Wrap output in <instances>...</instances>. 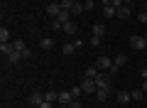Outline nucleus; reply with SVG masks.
Masks as SVG:
<instances>
[{"label":"nucleus","mask_w":147,"mask_h":108,"mask_svg":"<svg viewBox=\"0 0 147 108\" xmlns=\"http://www.w3.org/2000/svg\"><path fill=\"white\" fill-rule=\"evenodd\" d=\"M110 76H113L110 71H100V74H98V79H96V84H98V91L110 93Z\"/></svg>","instance_id":"f257e3e1"},{"label":"nucleus","mask_w":147,"mask_h":108,"mask_svg":"<svg viewBox=\"0 0 147 108\" xmlns=\"http://www.w3.org/2000/svg\"><path fill=\"white\" fill-rule=\"evenodd\" d=\"M27 103H30L32 108H39V106L44 103V91H32L30 98H27Z\"/></svg>","instance_id":"f03ea898"},{"label":"nucleus","mask_w":147,"mask_h":108,"mask_svg":"<svg viewBox=\"0 0 147 108\" xmlns=\"http://www.w3.org/2000/svg\"><path fill=\"white\" fill-rule=\"evenodd\" d=\"M130 47L135 52H142V49H147V39H145V37H140V35H132L130 37Z\"/></svg>","instance_id":"7ed1b4c3"},{"label":"nucleus","mask_w":147,"mask_h":108,"mask_svg":"<svg viewBox=\"0 0 147 108\" xmlns=\"http://www.w3.org/2000/svg\"><path fill=\"white\" fill-rule=\"evenodd\" d=\"M96 67H98L100 71H110V67H113V59L105 57V54H100V57L96 59Z\"/></svg>","instance_id":"20e7f679"},{"label":"nucleus","mask_w":147,"mask_h":108,"mask_svg":"<svg viewBox=\"0 0 147 108\" xmlns=\"http://www.w3.org/2000/svg\"><path fill=\"white\" fill-rule=\"evenodd\" d=\"M81 88H84V93H96V91H98V84H96V79H86V76H84Z\"/></svg>","instance_id":"39448f33"},{"label":"nucleus","mask_w":147,"mask_h":108,"mask_svg":"<svg viewBox=\"0 0 147 108\" xmlns=\"http://www.w3.org/2000/svg\"><path fill=\"white\" fill-rule=\"evenodd\" d=\"M12 44H15V52H22V54H25V59H30V57H32L30 47H27L22 39H12Z\"/></svg>","instance_id":"423d86ee"},{"label":"nucleus","mask_w":147,"mask_h":108,"mask_svg":"<svg viewBox=\"0 0 147 108\" xmlns=\"http://www.w3.org/2000/svg\"><path fill=\"white\" fill-rule=\"evenodd\" d=\"M44 12H47L49 17H54V20H57V17L61 15V5H59V3H49V5H47V10H44Z\"/></svg>","instance_id":"0eeeda50"},{"label":"nucleus","mask_w":147,"mask_h":108,"mask_svg":"<svg viewBox=\"0 0 147 108\" xmlns=\"http://www.w3.org/2000/svg\"><path fill=\"white\" fill-rule=\"evenodd\" d=\"M76 49H79V47H76V42H64V44H61V54H64V57H71Z\"/></svg>","instance_id":"6e6552de"},{"label":"nucleus","mask_w":147,"mask_h":108,"mask_svg":"<svg viewBox=\"0 0 147 108\" xmlns=\"http://www.w3.org/2000/svg\"><path fill=\"white\" fill-rule=\"evenodd\" d=\"M125 62H127V59H125V54H118V57L113 59V67H110V74H115L120 67H125Z\"/></svg>","instance_id":"1a4fd4ad"},{"label":"nucleus","mask_w":147,"mask_h":108,"mask_svg":"<svg viewBox=\"0 0 147 108\" xmlns=\"http://www.w3.org/2000/svg\"><path fill=\"white\" fill-rule=\"evenodd\" d=\"M130 15H132V5H123V7H118V17H120V20H127Z\"/></svg>","instance_id":"9d476101"},{"label":"nucleus","mask_w":147,"mask_h":108,"mask_svg":"<svg viewBox=\"0 0 147 108\" xmlns=\"http://www.w3.org/2000/svg\"><path fill=\"white\" fill-rule=\"evenodd\" d=\"M71 101H74L71 91H59V103H61V106H69Z\"/></svg>","instance_id":"9b49d317"},{"label":"nucleus","mask_w":147,"mask_h":108,"mask_svg":"<svg viewBox=\"0 0 147 108\" xmlns=\"http://www.w3.org/2000/svg\"><path fill=\"white\" fill-rule=\"evenodd\" d=\"M12 52H15V44H12V42H7V44H0V54H3V57H10Z\"/></svg>","instance_id":"f8f14e48"},{"label":"nucleus","mask_w":147,"mask_h":108,"mask_svg":"<svg viewBox=\"0 0 147 108\" xmlns=\"http://www.w3.org/2000/svg\"><path fill=\"white\" fill-rule=\"evenodd\" d=\"M110 17H118V10L113 5H105L103 7V20H110Z\"/></svg>","instance_id":"ddd939ff"},{"label":"nucleus","mask_w":147,"mask_h":108,"mask_svg":"<svg viewBox=\"0 0 147 108\" xmlns=\"http://www.w3.org/2000/svg\"><path fill=\"white\" fill-rule=\"evenodd\" d=\"M118 103H120V106H125V103H130L132 101V96H130V91H120V93H118Z\"/></svg>","instance_id":"4468645a"},{"label":"nucleus","mask_w":147,"mask_h":108,"mask_svg":"<svg viewBox=\"0 0 147 108\" xmlns=\"http://www.w3.org/2000/svg\"><path fill=\"white\" fill-rule=\"evenodd\" d=\"M98 74H100V69L93 64V67H88V69L84 71V76H86V79H98Z\"/></svg>","instance_id":"2eb2a0df"},{"label":"nucleus","mask_w":147,"mask_h":108,"mask_svg":"<svg viewBox=\"0 0 147 108\" xmlns=\"http://www.w3.org/2000/svg\"><path fill=\"white\" fill-rule=\"evenodd\" d=\"M7 42H12L10 39V30L3 25V27H0V44H7Z\"/></svg>","instance_id":"dca6fc26"},{"label":"nucleus","mask_w":147,"mask_h":108,"mask_svg":"<svg viewBox=\"0 0 147 108\" xmlns=\"http://www.w3.org/2000/svg\"><path fill=\"white\" fill-rule=\"evenodd\" d=\"M7 62L10 64H20V62H25V54H22V52H12L10 57H7Z\"/></svg>","instance_id":"f3484780"},{"label":"nucleus","mask_w":147,"mask_h":108,"mask_svg":"<svg viewBox=\"0 0 147 108\" xmlns=\"http://www.w3.org/2000/svg\"><path fill=\"white\" fill-rule=\"evenodd\" d=\"M91 32H93L96 37H100V35H105V22H96V25L91 27Z\"/></svg>","instance_id":"a211bd4d"},{"label":"nucleus","mask_w":147,"mask_h":108,"mask_svg":"<svg viewBox=\"0 0 147 108\" xmlns=\"http://www.w3.org/2000/svg\"><path fill=\"white\" fill-rule=\"evenodd\" d=\"M39 47H42L44 52H52L54 49V39H52V37H44V39L39 42Z\"/></svg>","instance_id":"6ab92c4d"},{"label":"nucleus","mask_w":147,"mask_h":108,"mask_svg":"<svg viewBox=\"0 0 147 108\" xmlns=\"http://www.w3.org/2000/svg\"><path fill=\"white\" fill-rule=\"evenodd\" d=\"M44 101H49V103H59V91H44Z\"/></svg>","instance_id":"aec40b11"},{"label":"nucleus","mask_w":147,"mask_h":108,"mask_svg":"<svg viewBox=\"0 0 147 108\" xmlns=\"http://www.w3.org/2000/svg\"><path fill=\"white\" fill-rule=\"evenodd\" d=\"M64 35H74V32H76V22L74 20H69V22H64Z\"/></svg>","instance_id":"412c9836"},{"label":"nucleus","mask_w":147,"mask_h":108,"mask_svg":"<svg viewBox=\"0 0 147 108\" xmlns=\"http://www.w3.org/2000/svg\"><path fill=\"white\" fill-rule=\"evenodd\" d=\"M130 96H132V101H142L145 98V91L142 88H135V91H130Z\"/></svg>","instance_id":"4be33fe9"},{"label":"nucleus","mask_w":147,"mask_h":108,"mask_svg":"<svg viewBox=\"0 0 147 108\" xmlns=\"http://www.w3.org/2000/svg\"><path fill=\"white\" fill-rule=\"evenodd\" d=\"M71 15H84V3H74V7H71Z\"/></svg>","instance_id":"5701e85b"},{"label":"nucleus","mask_w":147,"mask_h":108,"mask_svg":"<svg viewBox=\"0 0 147 108\" xmlns=\"http://www.w3.org/2000/svg\"><path fill=\"white\" fill-rule=\"evenodd\" d=\"M49 30H52V32H61V30H64V25H61L59 20H52V25H49Z\"/></svg>","instance_id":"b1692460"},{"label":"nucleus","mask_w":147,"mask_h":108,"mask_svg":"<svg viewBox=\"0 0 147 108\" xmlns=\"http://www.w3.org/2000/svg\"><path fill=\"white\" fill-rule=\"evenodd\" d=\"M59 5H61V10H69V12H71V7H74V0H61Z\"/></svg>","instance_id":"393cba45"},{"label":"nucleus","mask_w":147,"mask_h":108,"mask_svg":"<svg viewBox=\"0 0 147 108\" xmlns=\"http://www.w3.org/2000/svg\"><path fill=\"white\" fill-rule=\"evenodd\" d=\"M93 7H96V0H86V3H84V10L86 12H91Z\"/></svg>","instance_id":"a878e982"},{"label":"nucleus","mask_w":147,"mask_h":108,"mask_svg":"<svg viewBox=\"0 0 147 108\" xmlns=\"http://www.w3.org/2000/svg\"><path fill=\"white\" fill-rule=\"evenodd\" d=\"M81 93H84V88H81V86H74V88H71V96H74V98H79Z\"/></svg>","instance_id":"bb28decb"},{"label":"nucleus","mask_w":147,"mask_h":108,"mask_svg":"<svg viewBox=\"0 0 147 108\" xmlns=\"http://www.w3.org/2000/svg\"><path fill=\"white\" fill-rule=\"evenodd\" d=\"M96 98H98L100 103H105V98H108V93H105V91H96Z\"/></svg>","instance_id":"cd10ccee"},{"label":"nucleus","mask_w":147,"mask_h":108,"mask_svg":"<svg viewBox=\"0 0 147 108\" xmlns=\"http://www.w3.org/2000/svg\"><path fill=\"white\" fill-rule=\"evenodd\" d=\"M137 20H140V22H142V25H147V10H142V12H140V15H137Z\"/></svg>","instance_id":"c85d7f7f"},{"label":"nucleus","mask_w":147,"mask_h":108,"mask_svg":"<svg viewBox=\"0 0 147 108\" xmlns=\"http://www.w3.org/2000/svg\"><path fill=\"white\" fill-rule=\"evenodd\" d=\"M69 106H71V108H84V103H81V101H79V98H74V101H71V103H69Z\"/></svg>","instance_id":"c756f323"},{"label":"nucleus","mask_w":147,"mask_h":108,"mask_svg":"<svg viewBox=\"0 0 147 108\" xmlns=\"http://www.w3.org/2000/svg\"><path fill=\"white\" fill-rule=\"evenodd\" d=\"M98 44H100V37L93 35V37H91V47H98Z\"/></svg>","instance_id":"7c9ffc66"},{"label":"nucleus","mask_w":147,"mask_h":108,"mask_svg":"<svg viewBox=\"0 0 147 108\" xmlns=\"http://www.w3.org/2000/svg\"><path fill=\"white\" fill-rule=\"evenodd\" d=\"M39 108H54V103H49V101H44V103H42V106H39Z\"/></svg>","instance_id":"2f4dec72"},{"label":"nucleus","mask_w":147,"mask_h":108,"mask_svg":"<svg viewBox=\"0 0 147 108\" xmlns=\"http://www.w3.org/2000/svg\"><path fill=\"white\" fill-rule=\"evenodd\" d=\"M142 91H145V96H147V79L142 81Z\"/></svg>","instance_id":"473e14b6"},{"label":"nucleus","mask_w":147,"mask_h":108,"mask_svg":"<svg viewBox=\"0 0 147 108\" xmlns=\"http://www.w3.org/2000/svg\"><path fill=\"white\" fill-rule=\"evenodd\" d=\"M145 79H147V69H142V81H145Z\"/></svg>","instance_id":"72a5a7b5"},{"label":"nucleus","mask_w":147,"mask_h":108,"mask_svg":"<svg viewBox=\"0 0 147 108\" xmlns=\"http://www.w3.org/2000/svg\"><path fill=\"white\" fill-rule=\"evenodd\" d=\"M123 5H132V0H123Z\"/></svg>","instance_id":"f704fd0d"},{"label":"nucleus","mask_w":147,"mask_h":108,"mask_svg":"<svg viewBox=\"0 0 147 108\" xmlns=\"http://www.w3.org/2000/svg\"><path fill=\"white\" fill-rule=\"evenodd\" d=\"M57 108H71V106H61V103H59V106H57Z\"/></svg>","instance_id":"c9c22d12"},{"label":"nucleus","mask_w":147,"mask_h":108,"mask_svg":"<svg viewBox=\"0 0 147 108\" xmlns=\"http://www.w3.org/2000/svg\"><path fill=\"white\" fill-rule=\"evenodd\" d=\"M145 10H147V0H145Z\"/></svg>","instance_id":"e433bc0d"},{"label":"nucleus","mask_w":147,"mask_h":108,"mask_svg":"<svg viewBox=\"0 0 147 108\" xmlns=\"http://www.w3.org/2000/svg\"><path fill=\"white\" fill-rule=\"evenodd\" d=\"M145 39H147V35H145Z\"/></svg>","instance_id":"4c0bfd02"},{"label":"nucleus","mask_w":147,"mask_h":108,"mask_svg":"<svg viewBox=\"0 0 147 108\" xmlns=\"http://www.w3.org/2000/svg\"><path fill=\"white\" fill-rule=\"evenodd\" d=\"M103 108H108V106H103Z\"/></svg>","instance_id":"58836bf2"}]
</instances>
